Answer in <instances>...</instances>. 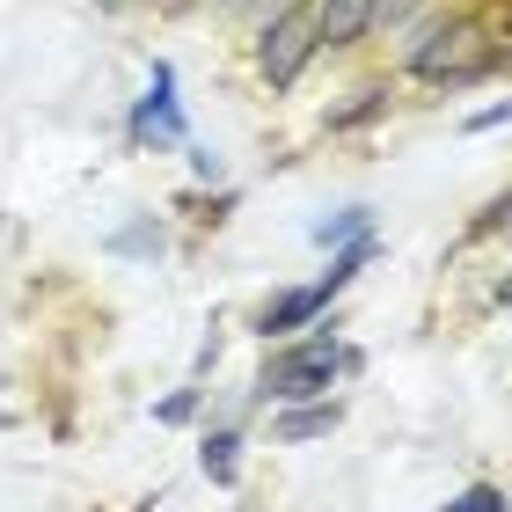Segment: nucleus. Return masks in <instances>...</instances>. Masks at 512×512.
Listing matches in <instances>:
<instances>
[{"mask_svg":"<svg viewBox=\"0 0 512 512\" xmlns=\"http://www.w3.org/2000/svg\"><path fill=\"white\" fill-rule=\"evenodd\" d=\"M359 264H366V242H352V249H344V256H337V264H330V271H322V278H315V286H300V293H278V300H271V308H264V315H256V330H264V337H286V330H308V322H315L322 308H330V300H337L344 286H352V271H359Z\"/></svg>","mask_w":512,"mask_h":512,"instance_id":"20e7f679","label":"nucleus"},{"mask_svg":"<svg viewBox=\"0 0 512 512\" xmlns=\"http://www.w3.org/2000/svg\"><path fill=\"white\" fill-rule=\"evenodd\" d=\"M191 410H198V388H183V395H169V403H161L154 417H161V425H183Z\"/></svg>","mask_w":512,"mask_h":512,"instance_id":"ddd939ff","label":"nucleus"},{"mask_svg":"<svg viewBox=\"0 0 512 512\" xmlns=\"http://www.w3.org/2000/svg\"><path fill=\"white\" fill-rule=\"evenodd\" d=\"M132 132L139 139H183V110H176V74L169 66H154V88H147V103H139V118H132Z\"/></svg>","mask_w":512,"mask_h":512,"instance_id":"39448f33","label":"nucleus"},{"mask_svg":"<svg viewBox=\"0 0 512 512\" xmlns=\"http://www.w3.org/2000/svg\"><path fill=\"white\" fill-rule=\"evenodd\" d=\"M96 8H132V0H96Z\"/></svg>","mask_w":512,"mask_h":512,"instance_id":"a211bd4d","label":"nucleus"},{"mask_svg":"<svg viewBox=\"0 0 512 512\" xmlns=\"http://www.w3.org/2000/svg\"><path fill=\"white\" fill-rule=\"evenodd\" d=\"M337 403H315V410H286L278 417V439H286V447H300V439H322V432H337Z\"/></svg>","mask_w":512,"mask_h":512,"instance_id":"0eeeda50","label":"nucleus"},{"mask_svg":"<svg viewBox=\"0 0 512 512\" xmlns=\"http://www.w3.org/2000/svg\"><path fill=\"white\" fill-rule=\"evenodd\" d=\"M447 512H512V505H505V491H498V483H469V491H461Z\"/></svg>","mask_w":512,"mask_h":512,"instance_id":"9d476101","label":"nucleus"},{"mask_svg":"<svg viewBox=\"0 0 512 512\" xmlns=\"http://www.w3.org/2000/svg\"><path fill=\"white\" fill-rule=\"evenodd\" d=\"M498 220L512 227V198H498V205H491V220H483V227H498Z\"/></svg>","mask_w":512,"mask_h":512,"instance_id":"dca6fc26","label":"nucleus"},{"mask_svg":"<svg viewBox=\"0 0 512 512\" xmlns=\"http://www.w3.org/2000/svg\"><path fill=\"white\" fill-rule=\"evenodd\" d=\"M337 366H352V352H337V337H308V344H293V352H278L264 366V395H278V403H308V395H322L337 381Z\"/></svg>","mask_w":512,"mask_h":512,"instance_id":"f03ea898","label":"nucleus"},{"mask_svg":"<svg viewBox=\"0 0 512 512\" xmlns=\"http://www.w3.org/2000/svg\"><path fill=\"white\" fill-rule=\"evenodd\" d=\"M352 235H366V205H352V213H337V220L315 227V242H352Z\"/></svg>","mask_w":512,"mask_h":512,"instance_id":"9b49d317","label":"nucleus"},{"mask_svg":"<svg viewBox=\"0 0 512 512\" xmlns=\"http://www.w3.org/2000/svg\"><path fill=\"white\" fill-rule=\"evenodd\" d=\"M491 125H512V96H505V103H491V110H476V118H469V132H491Z\"/></svg>","mask_w":512,"mask_h":512,"instance_id":"4468645a","label":"nucleus"},{"mask_svg":"<svg viewBox=\"0 0 512 512\" xmlns=\"http://www.w3.org/2000/svg\"><path fill=\"white\" fill-rule=\"evenodd\" d=\"M381 110H388V88H359L344 110H330V132H359V125H374Z\"/></svg>","mask_w":512,"mask_h":512,"instance_id":"1a4fd4ad","label":"nucleus"},{"mask_svg":"<svg viewBox=\"0 0 512 512\" xmlns=\"http://www.w3.org/2000/svg\"><path fill=\"white\" fill-rule=\"evenodd\" d=\"M374 30V0H315V37L322 44H359Z\"/></svg>","mask_w":512,"mask_h":512,"instance_id":"423d86ee","label":"nucleus"},{"mask_svg":"<svg viewBox=\"0 0 512 512\" xmlns=\"http://www.w3.org/2000/svg\"><path fill=\"white\" fill-rule=\"evenodd\" d=\"M417 8H425V0H374V30H403Z\"/></svg>","mask_w":512,"mask_h":512,"instance_id":"f8f14e48","label":"nucleus"},{"mask_svg":"<svg viewBox=\"0 0 512 512\" xmlns=\"http://www.w3.org/2000/svg\"><path fill=\"white\" fill-rule=\"evenodd\" d=\"M498 66V37L483 30L476 15H447V22H432L425 37H417V52H410V74L417 81H483Z\"/></svg>","mask_w":512,"mask_h":512,"instance_id":"f257e3e1","label":"nucleus"},{"mask_svg":"<svg viewBox=\"0 0 512 512\" xmlns=\"http://www.w3.org/2000/svg\"><path fill=\"white\" fill-rule=\"evenodd\" d=\"M315 52H322V37H315V0H293V8L264 30V44H256V66H264L271 88H293L300 74H308Z\"/></svg>","mask_w":512,"mask_h":512,"instance_id":"7ed1b4c3","label":"nucleus"},{"mask_svg":"<svg viewBox=\"0 0 512 512\" xmlns=\"http://www.w3.org/2000/svg\"><path fill=\"white\" fill-rule=\"evenodd\" d=\"M498 66H512V8H505V37H498Z\"/></svg>","mask_w":512,"mask_h":512,"instance_id":"2eb2a0df","label":"nucleus"},{"mask_svg":"<svg viewBox=\"0 0 512 512\" xmlns=\"http://www.w3.org/2000/svg\"><path fill=\"white\" fill-rule=\"evenodd\" d=\"M235 447H242L235 432H213V439H205V454H198V461H205V476H213L220 491H227V483L242 476V454H235Z\"/></svg>","mask_w":512,"mask_h":512,"instance_id":"6e6552de","label":"nucleus"},{"mask_svg":"<svg viewBox=\"0 0 512 512\" xmlns=\"http://www.w3.org/2000/svg\"><path fill=\"white\" fill-rule=\"evenodd\" d=\"M498 300H505V308H512V271H505V278H498Z\"/></svg>","mask_w":512,"mask_h":512,"instance_id":"f3484780","label":"nucleus"}]
</instances>
